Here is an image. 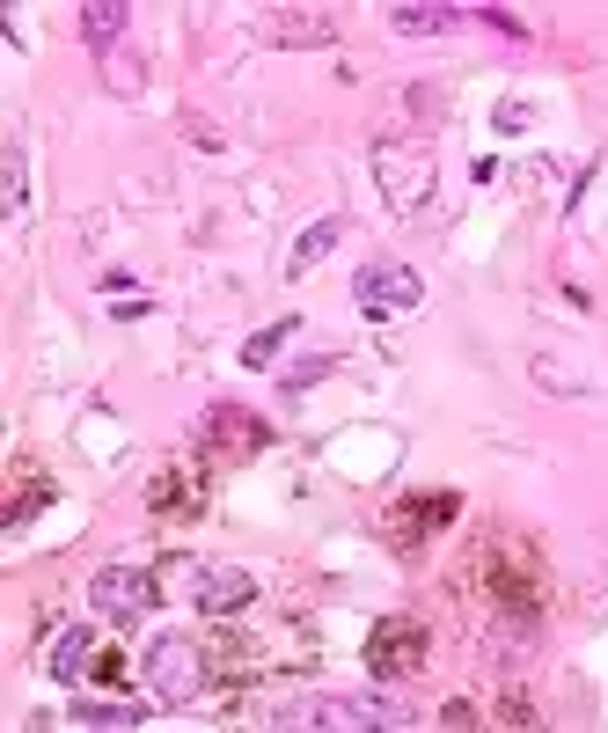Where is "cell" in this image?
I'll return each mask as SVG.
<instances>
[{
	"label": "cell",
	"instance_id": "6da1fadb",
	"mask_svg": "<svg viewBox=\"0 0 608 733\" xmlns=\"http://www.w3.org/2000/svg\"><path fill=\"white\" fill-rule=\"evenodd\" d=\"M463 586L484 602V616H499L513 631H536V616L550 609V565L521 528H484L469 543Z\"/></svg>",
	"mask_w": 608,
	"mask_h": 733
},
{
	"label": "cell",
	"instance_id": "7a4b0ae2",
	"mask_svg": "<svg viewBox=\"0 0 608 733\" xmlns=\"http://www.w3.org/2000/svg\"><path fill=\"white\" fill-rule=\"evenodd\" d=\"M154 580H162V594L191 602L198 616H220V624L257 602V580H249L243 565H213V558H169Z\"/></svg>",
	"mask_w": 608,
	"mask_h": 733
},
{
	"label": "cell",
	"instance_id": "3957f363",
	"mask_svg": "<svg viewBox=\"0 0 608 733\" xmlns=\"http://www.w3.org/2000/svg\"><path fill=\"white\" fill-rule=\"evenodd\" d=\"M411 719L396 697H293L279 711V733H389Z\"/></svg>",
	"mask_w": 608,
	"mask_h": 733
},
{
	"label": "cell",
	"instance_id": "277c9868",
	"mask_svg": "<svg viewBox=\"0 0 608 733\" xmlns=\"http://www.w3.org/2000/svg\"><path fill=\"white\" fill-rule=\"evenodd\" d=\"M374 184H382V198H389L396 213H418V206L433 198V147L382 140L374 147Z\"/></svg>",
	"mask_w": 608,
	"mask_h": 733
},
{
	"label": "cell",
	"instance_id": "5b68a950",
	"mask_svg": "<svg viewBox=\"0 0 608 733\" xmlns=\"http://www.w3.org/2000/svg\"><path fill=\"white\" fill-rule=\"evenodd\" d=\"M206 667H213V660H206V645H198V638H154V645H147V689H154V697H162V705H191L198 689H206Z\"/></svg>",
	"mask_w": 608,
	"mask_h": 733
},
{
	"label": "cell",
	"instance_id": "8992f818",
	"mask_svg": "<svg viewBox=\"0 0 608 733\" xmlns=\"http://www.w3.org/2000/svg\"><path fill=\"white\" fill-rule=\"evenodd\" d=\"M154 602H162V580L140 572V565H103L96 580H89V609L110 616V624H132V616H147Z\"/></svg>",
	"mask_w": 608,
	"mask_h": 733
},
{
	"label": "cell",
	"instance_id": "52a82bcc",
	"mask_svg": "<svg viewBox=\"0 0 608 733\" xmlns=\"http://www.w3.org/2000/svg\"><path fill=\"white\" fill-rule=\"evenodd\" d=\"M425 667V624L418 616H382L366 631V675H418Z\"/></svg>",
	"mask_w": 608,
	"mask_h": 733
},
{
	"label": "cell",
	"instance_id": "ba28073f",
	"mask_svg": "<svg viewBox=\"0 0 608 733\" xmlns=\"http://www.w3.org/2000/svg\"><path fill=\"white\" fill-rule=\"evenodd\" d=\"M352 301H360L374 323H389V316H411L418 301H425V279H418L411 265H366L360 279H352Z\"/></svg>",
	"mask_w": 608,
	"mask_h": 733
},
{
	"label": "cell",
	"instance_id": "9c48e42d",
	"mask_svg": "<svg viewBox=\"0 0 608 733\" xmlns=\"http://www.w3.org/2000/svg\"><path fill=\"white\" fill-rule=\"evenodd\" d=\"M198 433H206V447H213L220 463H249V455H265L271 426H265L257 411H243V404H213Z\"/></svg>",
	"mask_w": 608,
	"mask_h": 733
},
{
	"label": "cell",
	"instance_id": "30bf717a",
	"mask_svg": "<svg viewBox=\"0 0 608 733\" xmlns=\"http://www.w3.org/2000/svg\"><path fill=\"white\" fill-rule=\"evenodd\" d=\"M455 513H463L455 491H411V499L389 513V543H425V536H440Z\"/></svg>",
	"mask_w": 608,
	"mask_h": 733
},
{
	"label": "cell",
	"instance_id": "8fae6325",
	"mask_svg": "<svg viewBox=\"0 0 608 733\" xmlns=\"http://www.w3.org/2000/svg\"><path fill=\"white\" fill-rule=\"evenodd\" d=\"M447 726L455 733H536V711L521 697H499V705H447Z\"/></svg>",
	"mask_w": 608,
	"mask_h": 733
},
{
	"label": "cell",
	"instance_id": "7c38bea8",
	"mask_svg": "<svg viewBox=\"0 0 608 733\" xmlns=\"http://www.w3.org/2000/svg\"><path fill=\"white\" fill-rule=\"evenodd\" d=\"M147 507H154V521H191L198 507H206V477L198 469H162L154 485H147Z\"/></svg>",
	"mask_w": 608,
	"mask_h": 733
},
{
	"label": "cell",
	"instance_id": "4fadbf2b",
	"mask_svg": "<svg viewBox=\"0 0 608 733\" xmlns=\"http://www.w3.org/2000/svg\"><path fill=\"white\" fill-rule=\"evenodd\" d=\"M344 228H352V220H344V213L316 220V228H308V235H301V243H293V257H287V271H293V279H301V271H316L323 257H330V249L344 243Z\"/></svg>",
	"mask_w": 608,
	"mask_h": 733
},
{
	"label": "cell",
	"instance_id": "5bb4252c",
	"mask_svg": "<svg viewBox=\"0 0 608 733\" xmlns=\"http://www.w3.org/2000/svg\"><path fill=\"white\" fill-rule=\"evenodd\" d=\"M279 45H330V15L323 8H301V15H279V30H271Z\"/></svg>",
	"mask_w": 608,
	"mask_h": 733
},
{
	"label": "cell",
	"instance_id": "9a60e30c",
	"mask_svg": "<svg viewBox=\"0 0 608 733\" xmlns=\"http://www.w3.org/2000/svg\"><path fill=\"white\" fill-rule=\"evenodd\" d=\"M389 23H396V30H411V37H440V30H455L463 15H455V8H411V0H404Z\"/></svg>",
	"mask_w": 608,
	"mask_h": 733
},
{
	"label": "cell",
	"instance_id": "2e32d148",
	"mask_svg": "<svg viewBox=\"0 0 608 733\" xmlns=\"http://www.w3.org/2000/svg\"><path fill=\"white\" fill-rule=\"evenodd\" d=\"M45 499H51V485H45V477H37V469H15V499H8V528H23V521H30L37 507H45Z\"/></svg>",
	"mask_w": 608,
	"mask_h": 733
},
{
	"label": "cell",
	"instance_id": "e0dca14e",
	"mask_svg": "<svg viewBox=\"0 0 608 733\" xmlns=\"http://www.w3.org/2000/svg\"><path fill=\"white\" fill-rule=\"evenodd\" d=\"M45 660H51V675H59V683H73V675L89 667V631H59Z\"/></svg>",
	"mask_w": 608,
	"mask_h": 733
},
{
	"label": "cell",
	"instance_id": "ac0fdd59",
	"mask_svg": "<svg viewBox=\"0 0 608 733\" xmlns=\"http://www.w3.org/2000/svg\"><path fill=\"white\" fill-rule=\"evenodd\" d=\"M81 30H89V45H96V51H110V45H118V30H125V8L96 0V8H81Z\"/></svg>",
	"mask_w": 608,
	"mask_h": 733
},
{
	"label": "cell",
	"instance_id": "d6986e66",
	"mask_svg": "<svg viewBox=\"0 0 608 733\" xmlns=\"http://www.w3.org/2000/svg\"><path fill=\"white\" fill-rule=\"evenodd\" d=\"M287 338H293V316H287V323H265V330H257V338L243 345V366H271Z\"/></svg>",
	"mask_w": 608,
	"mask_h": 733
},
{
	"label": "cell",
	"instance_id": "ffe728a7",
	"mask_svg": "<svg viewBox=\"0 0 608 733\" xmlns=\"http://www.w3.org/2000/svg\"><path fill=\"white\" fill-rule=\"evenodd\" d=\"M89 683H103V689H125V683H132V667H125V653H96V660H89Z\"/></svg>",
	"mask_w": 608,
	"mask_h": 733
},
{
	"label": "cell",
	"instance_id": "44dd1931",
	"mask_svg": "<svg viewBox=\"0 0 608 733\" xmlns=\"http://www.w3.org/2000/svg\"><path fill=\"white\" fill-rule=\"evenodd\" d=\"M323 374H330V360H301V366H287V389H316Z\"/></svg>",
	"mask_w": 608,
	"mask_h": 733
},
{
	"label": "cell",
	"instance_id": "7402d4cb",
	"mask_svg": "<svg viewBox=\"0 0 608 733\" xmlns=\"http://www.w3.org/2000/svg\"><path fill=\"white\" fill-rule=\"evenodd\" d=\"M528 125V103H499V132H521Z\"/></svg>",
	"mask_w": 608,
	"mask_h": 733
}]
</instances>
